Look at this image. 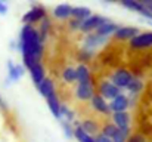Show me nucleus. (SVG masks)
Here are the masks:
<instances>
[{
	"instance_id": "22",
	"label": "nucleus",
	"mask_w": 152,
	"mask_h": 142,
	"mask_svg": "<svg viewBox=\"0 0 152 142\" xmlns=\"http://www.w3.org/2000/svg\"><path fill=\"white\" fill-rule=\"evenodd\" d=\"M143 89H145V83H143V80L140 79V77H137V76H134V79L130 82V85H129V88L126 89L127 92H129V98H136V96H139V95L143 92Z\"/></svg>"
},
{
	"instance_id": "33",
	"label": "nucleus",
	"mask_w": 152,
	"mask_h": 142,
	"mask_svg": "<svg viewBox=\"0 0 152 142\" xmlns=\"http://www.w3.org/2000/svg\"><path fill=\"white\" fill-rule=\"evenodd\" d=\"M95 142H112L111 139H108L106 136H103L102 133H98L96 136H95Z\"/></svg>"
},
{
	"instance_id": "2",
	"label": "nucleus",
	"mask_w": 152,
	"mask_h": 142,
	"mask_svg": "<svg viewBox=\"0 0 152 142\" xmlns=\"http://www.w3.org/2000/svg\"><path fill=\"white\" fill-rule=\"evenodd\" d=\"M46 16H49L48 9L42 4H34L30 10H27L22 15V22H24V25H34L36 27V24H40Z\"/></svg>"
},
{
	"instance_id": "17",
	"label": "nucleus",
	"mask_w": 152,
	"mask_h": 142,
	"mask_svg": "<svg viewBox=\"0 0 152 142\" xmlns=\"http://www.w3.org/2000/svg\"><path fill=\"white\" fill-rule=\"evenodd\" d=\"M80 126L84 132H87L92 136H96L98 133H101V123L95 118V117H86L84 120L80 121Z\"/></svg>"
},
{
	"instance_id": "15",
	"label": "nucleus",
	"mask_w": 152,
	"mask_h": 142,
	"mask_svg": "<svg viewBox=\"0 0 152 142\" xmlns=\"http://www.w3.org/2000/svg\"><path fill=\"white\" fill-rule=\"evenodd\" d=\"M71 13H72V4L69 3H61L52 9V16L59 21H68L71 18Z\"/></svg>"
},
{
	"instance_id": "12",
	"label": "nucleus",
	"mask_w": 152,
	"mask_h": 142,
	"mask_svg": "<svg viewBox=\"0 0 152 142\" xmlns=\"http://www.w3.org/2000/svg\"><path fill=\"white\" fill-rule=\"evenodd\" d=\"M130 98L126 93L118 95L117 98H114L112 101H109V110H111V114L114 113H126L129 111L130 108Z\"/></svg>"
},
{
	"instance_id": "32",
	"label": "nucleus",
	"mask_w": 152,
	"mask_h": 142,
	"mask_svg": "<svg viewBox=\"0 0 152 142\" xmlns=\"http://www.w3.org/2000/svg\"><path fill=\"white\" fill-rule=\"evenodd\" d=\"M127 142H148V139H146V136H145L143 133L136 132V133H132V135L129 136Z\"/></svg>"
},
{
	"instance_id": "7",
	"label": "nucleus",
	"mask_w": 152,
	"mask_h": 142,
	"mask_svg": "<svg viewBox=\"0 0 152 142\" xmlns=\"http://www.w3.org/2000/svg\"><path fill=\"white\" fill-rule=\"evenodd\" d=\"M129 47L132 50H145L152 47V30L140 31L136 37L129 42Z\"/></svg>"
},
{
	"instance_id": "23",
	"label": "nucleus",
	"mask_w": 152,
	"mask_h": 142,
	"mask_svg": "<svg viewBox=\"0 0 152 142\" xmlns=\"http://www.w3.org/2000/svg\"><path fill=\"white\" fill-rule=\"evenodd\" d=\"M52 27H53V24H52V18H50V16H46V18H45V19H43V21L39 24L37 31H39L40 40H42L43 43H46V42H48V39H49V36H50Z\"/></svg>"
},
{
	"instance_id": "4",
	"label": "nucleus",
	"mask_w": 152,
	"mask_h": 142,
	"mask_svg": "<svg viewBox=\"0 0 152 142\" xmlns=\"http://www.w3.org/2000/svg\"><path fill=\"white\" fill-rule=\"evenodd\" d=\"M111 121H112V123L115 124V127L129 139V136L132 135V117H130L129 111L111 114Z\"/></svg>"
},
{
	"instance_id": "5",
	"label": "nucleus",
	"mask_w": 152,
	"mask_h": 142,
	"mask_svg": "<svg viewBox=\"0 0 152 142\" xmlns=\"http://www.w3.org/2000/svg\"><path fill=\"white\" fill-rule=\"evenodd\" d=\"M96 93V85L95 82L89 83H75L74 86V96L78 102H90L93 95Z\"/></svg>"
},
{
	"instance_id": "21",
	"label": "nucleus",
	"mask_w": 152,
	"mask_h": 142,
	"mask_svg": "<svg viewBox=\"0 0 152 142\" xmlns=\"http://www.w3.org/2000/svg\"><path fill=\"white\" fill-rule=\"evenodd\" d=\"M37 90H39V93L42 95L45 99H46V98H49L52 93H55V92H56V86H55L53 79L46 76V79H45L39 86H37Z\"/></svg>"
},
{
	"instance_id": "6",
	"label": "nucleus",
	"mask_w": 152,
	"mask_h": 142,
	"mask_svg": "<svg viewBox=\"0 0 152 142\" xmlns=\"http://www.w3.org/2000/svg\"><path fill=\"white\" fill-rule=\"evenodd\" d=\"M96 93H99L103 99H106V101L109 102V101H112L114 98H117L118 95L123 93V90H120L114 83H111V80L103 79V80H101V82L96 85Z\"/></svg>"
},
{
	"instance_id": "11",
	"label": "nucleus",
	"mask_w": 152,
	"mask_h": 142,
	"mask_svg": "<svg viewBox=\"0 0 152 142\" xmlns=\"http://www.w3.org/2000/svg\"><path fill=\"white\" fill-rule=\"evenodd\" d=\"M101 133L112 142H127V138L115 127L112 121H105L101 126Z\"/></svg>"
},
{
	"instance_id": "24",
	"label": "nucleus",
	"mask_w": 152,
	"mask_h": 142,
	"mask_svg": "<svg viewBox=\"0 0 152 142\" xmlns=\"http://www.w3.org/2000/svg\"><path fill=\"white\" fill-rule=\"evenodd\" d=\"M120 25L117 24V22H114V21H108V22H105V24H102L101 27L95 31L96 34H99V36H102V37H112L114 36V33L117 31V28H118Z\"/></svg>"
},
{
	"instance_id": "13",
	"label": "nucleus",
	"mask_w": 152,
	"mask_h": 142,
	"mask_svg": "<svg viewBox=\"0 0 152 142\" xmlns=\"http://www.w3.org/2000/svg\"><path fill=\"white\" fill-rule=\"evenodd\" d=\"M89 105H90V108H92L93 111H96V113L101 114V116H109V114H111L109 102H108L106 99H103L99 93L93 95V98L90 99Z\"/></svg>"
},
{
	"instance_id": "1",
	"label": "nucleus",
	"mask_w": 152,
	"mask_h": 142,
	"mask_svg": "<svg viewBox=\"0 0 152 142\" xmlns=\"http://www.w3.org/2000/svg\"><path fill=\"white\" fill-rule=\"evenodd\" d=\"M18 47L22 53L24 68L30 70L37 62H42L45 55V43L40 40L37 27L34 25H22L19 33Z\"/></svg>"
},
{
	"instance_id": "9",
	"label": "nucleus",
	"mask_w": 152,
	"mask_h": 142,
	"mask_svg": "<svg viewBox=\"0 0 152 142\" xmlns=\"http://www.w3.org/2000/svg\"><path fill=\"white\" fill-rule=\"evenodd\" d=\"M109 18L103 16V15H99V13H92L86 21H83L81 24V28H80V33L83 34H89V33H95L102 24L108 22Z\"/></svg>"
},
{
	"instance_id": "10",
	"label": "nucleus",
	"mask_w": 152,
	"mask_h": 142,
	"mask_svg": "<svg viewBox=\"0 0 152 142\" xmlns=\"http://www.w3.org/2000/svg\"><path fill=\"white\" fill-rule=\"evenodd\" d=\"M140 33V28L139 27H134V25H120L117 28V31L114 33V40L117 42H130L133 37H136L137 34Z\"/></svg>"
},
{
	"instance_id": "26",
	"label": "nucleus",
	"mask_w": 152,
	"mask_h": 142,
	"mask_svg": "<svg viewBox=\"0 0 152 142\" xmlns=\"http://www.w3.org/2000/svg\"><path fill=\"white\" fill-rule=\"evenodd\" d=\"M92 15V9L87 6H72V13L71 18L78 19V21H86Z\"/></svg>"
},
{
	"instance_id": "27",
	"label": "nucleus",
	"mask_w": 152,
	"mask_h": 142,
	"mask_svg": "<svg viewBox=\"0 0 152 142\" xmlns=\"http://www.w3.org/2000/svg\"><path fill=\"white\" fill-rule=\"evenodd\" d=\"M61 79L65 85H74L77 82L75 80V67H71V65L64 67V70L61 71Z\"/></svg>"
},
{
	"instance_id": "30",
	"label": "nucleus",
	"mask_w": 152,
	"mask_h": 142,
	"mask_svg": "<svg viewBox=\"0 0 152 142\" xmlns=\"http://www.w3.org/2000/svg\"><path fill=\"white\" fill-rule=\"evenodd\" d=\"M62 123V129H64V135L66 138H74V126L68 121H61Z\"/></svg>"
},
{
	"instance_id": "14",
	"label": "nucleus",
	"mask_w": 152,
	"mask_h": 142,
	"mask_svg": "<svg viewBox=\"0 0 152 142\" xmlns=\"http://www.w3.org/2000/svg\"><path fill=\"white\" fill-rule=\"evenodd\" d=\"M123 7H126V9H129V10H132V12H136V13H139L140 16H143V18H146L148 21H152V16L151 13L143 7V4L140 3V0H121V3H120Z\"/></svg>"
},
{
	"instance_id": "28",
	"label": "nucleus",
	"mask_w": 152,
	"mask_h": 142,
	"mask_svg": "<svg viewBox=\"0 0 152 142\" xmlns=\"http://www.w3.org/2000/svg\"><path fill=\"white\" fill-rule=\"evenodd\" d=\"M61 121H68V123H74L75 121V113L71 107L61 104Z\"/></svg>"
},
{
	"instance_id": "18",
	"label": "nucleus",
	"mask_w": 152,
	"mask_h": 142,
	"mask_svg": "<svg viewBox=\"0 0 152 142\" xmlns=\"http://www.w3.org/2000/svg\"><path fill=\"white\" fill-rule=\"evenodd\" d=\"M28 73H30V77H31L33 83L36 85V88L46 79V68H45V65L42 62H37L36 65H33L28 70Z\"/></svg>"
},
{
	"instance_id": "19",
	"label": "nucleus",
	"mask_w": 152,
	"mask_h": 142,
	"mask_svg": "<svg viewBox=\"0 0 152 142\" xmlns=\"http://www.w3.org/2000/svg\"><path fill=\"white\" fill-rule=\"evenodd\" d=\"M25 73V68L24 65H19V64H13L12 61L7 62V82H16L19 80Z\"/></svg>"
},
{
	"instance_id": "25",
	"label": "nucleus",
	"mask_w": 152,
	"mask_h": 142,
	"mask_svg": "<svg viewBox=\"0 0 152 142\" xmlns=\"http://www.w3.org/2000/svg\"><path fill=\"white\" fill-rule=\"evenodd\" d=\"M74 126V138L77 139V142H95V136L89 135L87 132H84L80 126V121H74L72 123Z\"/></svg>"
},
{
	"instance_id": "3",
	"label": "nucleus",
	"mask_w": 152,
	"mask_h": 142,
	"mask_svg": "<svg viewBox=\"0 0 152 142\" xmlns=\"http://www.w3.org/2000/svg\"><path fill=\"white\" fill-rule=\"evenodd\" d=\"M133 79H134V74L132 73V70L121 67V68H117L114 73H111V79H109V80H111V83H114L120 90H126Z\"/></svg>"
},
{
	"instance_id": "16",
	"label": "nucleus",
	"mask_w": 152,
	"mask_h": 142,
	"mask_svg": "<svg viewBox=\"0 0 152 142\" xmlns=\"http://www.w3.org/2000/svg\"><path fill=\"white\" fill-rule=\"evenodd\" d=\"M75 83H89V82H95L93 80V74L92 70L89 68V65L86 64H78L75 67Z\"/></svg>"
},
{
	"instance_id": "29",
	"label": "nucleus",
	"mask_w": 152,
	"mask_h": 142,
	"mask_svg": "<svg viewBox=\"0 0 152 142\" xmlns=\"http://www.w3.org/2000/svg\"><path fill=\"white\" fill-rule=\"evenodd\" d=\"M93 56H95L93 52L86 50V49H81V47H80V50L77 52V61H78V64H86V65H87V64L92 61Z\"/></svg>"
},
{
	"instance_id": "20",
	"label": "nucleus",
	"mask_w": 152,
	"mask_h": 142,
	"mask_svg": "<svg viewBox=\"0 0 152 142\" xmlns=\"http://www.w3.org/2000/svg\"><path fill=\"white\" fill-rule=\"evenodd\" d=\"M46 102H48V107H49V110H50L52 116L55 117V118H58V120H61V99H59V95L58 92H55V93H52L49 98H46Z\"/></svg>"
},
{
	"instance_id": "31",
	"label": "nucleus",
	"mask_w": 152,
	"mask_h": 142,
	"mask_svg": "<svg viewBox=\"0 0 152 142\" xmlns=\"http://www.w3.org/2000/svg\"><path fill=\"white\" fill-rule=\"evenodd\" d=\"M81 24H83V21H78V19H74V18H69L68 22H66V25L71 31H80Z\"/></svg>"
},
{
	"instance_id": "35",
	"label": "nucleus",
	"mask_w": 152,
	"mask_h": 142,
	"mask_svg": "<svg viewBox=\"0 0 152 142\" xmlns=\"http://www.w3.org/2000/svg\"><path fill=\"white\" fill-rule=\"evenodd\" d=\"M149 24H151V25H152V21H149Z\"/></svg>"
},
{
	"instance_id": "34",
	"label": "nucleus",
	"mask_w": 152,
	"mask_h": 142,
	"mask_svg": "<svg viewBox=\"0 0 152 142\" xmlns=\"http://www.w3.org/2000/svg\"><path fill=\"white\" fill-rule=\"evenodd\" d=\"M6 12H7V4L3 3V1H0V15H4Z\"/></svg>"
},
{
	"instance_id": "8",
	"label": "nucleus",
	"mask_w": 152,
	"mask_h": 142,
	"mask_svg": "<svg viewBox=\"0 0 152 142\" xmlns=\"http://www.w3.org/2000/svg\"><path fill=\"white\" fill-rule=\"evenodd\" d=\"M108 40H109L108 37H102L96 33H89V34H84V37L81 40V49H86V50H90L95 53V50H98L99 47L106 45Z\"/></svg>"
}]
</instances>
